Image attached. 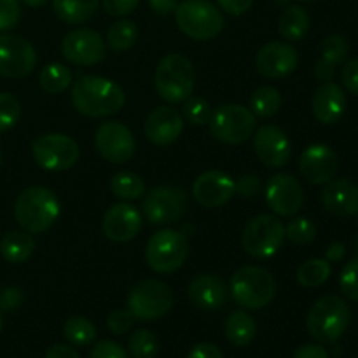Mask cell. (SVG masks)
<instances>
[{"label":"cell","instance_id":"20","mask_svg":"<svg viewBox=\"0 0 358 358\" xmlns=\"http://www.w3.org/2000/svg\"><path fill=\"white\" fill-rule=\"evenodd\" d=\"M297 63H299V55L289 42H269L257 52L255 58L259 73L269 79L289 77L297 69Z\"/></svg>","mask_w":358,"mask_h":358},{"label":"cell","instance_id":"46","mask_svg":"<svg viewBox=\"0 0 358 358\" xmlns=\"http://www.w3.org/2000/svg\"><path fill=\"white\" fill-rule=\"evenodd\" d=\"M140 0H101V6H103L105 13L110 14V16H128L133 10L136 9Z\"/></svg>","mask_w":358,"mask_h":358},{"label":"cell","instance_id":"43","mask_svg":"<svg viewBox=\"0 0 358 358\" xmlns=\"http://www.w3.org/2000/svg\"><path fill=\"white\" fill-rule=\"evenodd\" d=\"M136 318L133 317V313L129 310H115L108 315L107 318V327L112 334L122 336L133 327Z\"/></svg>","mask_w":358,"mask_h":358},{"label":"cell","instance_id":"34","mask_svg":"<svg viewBox=\"0 0 358 358\" xmlns=\"http://www.w3.org/2000/svg\"><path fill=\"white\" fill-rule=\"evenodd\" d=\"M331 262L325 259H311L297 269V282L303 287H320L331 278Z\"/></svg>","mask_w":358,"mask_h":358},{"label":"cell","instance_id":"25","mask_svg":"<svg viewBox=\"0 0 358 358\" xmlns=\"http://www.w3.org/2000/svg\"><path fill=\"white\" fill-rule=\"evenodd\" d=\"M189 299L196 308L205 311H215L226 304L227 287L222 278L215 275H198L189 283Z\"/></svg>","mask_w":358,"mask_h":358},{"label":"cell","instance_id":"49","mask_svg":"<svg viewBox=\"0 0 358 358\" xmlns=\"http://www.w3.org/2000/svg\"><path fill=\"white\" fill-rule=\"evenodd\" d=\"M219 7L231 16H241L252 7L254 0H217Z\"/></svg>","mask_w":358,"mask_h":358},{"label":"cell","instance_id":"5","mask_svg":"<svg viewBox=\"0 0 358 358\" xmlns=\"http://www.w3.org/2000/svg\"><path fill=\"white\" fill-rule=\"evenodd\" d=\"M231 296L234 303L247 310H261L276 296L275 276L259 266L240 268L231 278Z\"/></svg>","mask_w":358,"mask_h":358},{"label":"cell","instance_id":"15","mask_svg":"<svg viewBox=\"0 0 358 358\" xmlns=\"http://www.w3.org/2000/svg\"><path fill=\"white\" fill-rule=\"evenodd\" d=\"M94 145L103 159L114 164L126 163L135 154V138L131 129L119 121L103 122L96 129Z\"/></svg>","mask_w":358,"mask_h":358},{"label":"cell","instance_id":"48","mask_svg":"<svg viewBox=\"0 0 358 358\" xmlns=\"http://www.w3.org/2000/svg\"><path fill=\"white\" fill-rule=\"evenodd\" d=\"M341 80L346 90L358 96V58L350 59L341 70Z\"/></svg>","mask_w":358,"mask_h":358},{"label":"cell","instance_id":"8","mask_svg":"<svg viewBox=\"0 0 358 358\" xmlns=\"http://www.w3.org/2000/svg\"><path fill=\"white\" fill-rule=\"evenodd\" d=\"M285 241V226L282 220L269 213L254 217L245 226L241 243L245 252L255 259H271L282 248Z\"/></svg>","mask_w":358,"mask_h":358},{"label":"cell","instance_id":"24","mask_svg":"<svg viewBox=\"0 0 358 358\" xmlns=\"http://www.w3.org/2000/svg\"><path fill=\"white\" fill-rule=\"evenodd\" d=\"M346 105L348 101H346L343 87L329 80V83H322V86L315 91L311 110L322 124H334L343 117Z\"/></svg>","mask_w":358,"mask_h":358},{"label":"cell","instance_id":"19","mask_svg":"<svg viewBox=\"0 0 358 358\" xmlns=\"http://www.w3.org/2000/svg\"><path fill=\"white\" fill-rule=\"evenodd\" d=\"M234 194V180L219 170L205 171L192 185V196L205 208H220L229 203Z\"/></svg>","mask_w":358,"mask_h":358},{"label":"cell","instance_id":"53","mask_svg":"<svg viewBox=\"0 0 358 358\" xmlns=\"http://www.w3.org/2000/svg\"><path fill=\"white\" fill-rule=\"evenodd\" d=\"M178 3H180L178 0H149L150 9L159 14V16H168V14L175 13Z\"/></svg>","mask_w":358,"mask_h":358},{"label":"cell","instance_id":"55","mask_svg":"<svg viewBox=\"0 0 358 358\" xmlns=\"http://www.w3.org/2000/svg\"><path fill=\"white\" fill-rule=\"evenodd\" d=\"M346 255V247L341 241H334V243L329 245V248L325 250V261L329 262H339L343 261Z\"/></svg>","mask_w":358,"mask_h":358},{"label":"cell","instance_id":"22","mask_svg":"<svg viewBox=\"0 0 358 358\" xmlns=\"http://www.w3.org/2000/svg\"><path fill=\"white\" fill-rule=\"evenodd\" d=\"M184 117L173 107H157L147 115L145 136L156 145H170L180 136Z\"/></svg>","mask_w":358,"mask_h":358},{"label":"cell","instance_id":"42","mask_svg":"<svg viewBox=\"0 0 358 358\" xmlns=\"http://www.w3.org/2000/svg\"><path fill=\"white\" fill-rule=\"evenodd\" d=\"M21 17L20 0H0V31L13 30Z\"/></svg>","mask_w":358,"mask_h":358},{"label":"cell","instance_id":"35","mask_svg":"<svg viewBox=\"0 0 358 358\" xmlns=\"http://www.w3.org/2000/svg\"><path fill=\"white\" fill-rule=\"evenodd\" d=\"M63 334L72 345L87 346L96 339V327L84 317H72L63 325Z\"/></svg>","mask_w":358,"mask_h":358},{"label":"cell","instance_id":"6","mask_svg":"<svg viewBox=\"0 0 358 358\" xmlns=\"http://www.w3.org/2000/svg\"><path fill=\"white\" fill-rule=\"evenodd\" d=\"M173 14L177 27L194 41H212L224 28L219 7L208 0H184Z\"/></svg>","mask_w":358,"mask_h":358},{"label":"cell","instance_id":"26","mask_svg":"<svg viewBox=\"0 0 358 358\" xmlns=\"http://www.w3.org/2000/svg\"><path fill=\"white\" fill-rule=\"evenodd\" d=\"M35 250V240L27 231H10L0 241V254L10 264H23Z\"/></svg>","mask_w":358,"mask_h":358},{"label":"cell","instance_id":"27","mask_svg":"<svg viewBox=\"0 0 358 358\" xmlns=\"http://www.w3.org/2000/svg\"><path fill=\"white\" fill-rule=\"evenodd\" d=\"M100 0H52L55 14L69 24H80L90 21L96 13Z\"/></svg>","mask_w":358,"mask_h":358},{"label":"cell","instance_id":"31","mask_svg":"<svg viewBox=\"0 0 358 358\" xmlns=\"http://www.w3.org/2000/svg\"><path fill=\"white\" fill-rule=\"evenodd\" d=\"M110 191L115 198L122 199V201H133V199L142 198L145 192V184L133 171H119L112 177Z\"/></svg>","mask_w":358,"mask_h":358},{"label":"cell","instance_id":"30","mask_svg":"<svg viewBox=\"0 0 358 358\" xmlns=\"http://www.w3.org/2000/svg\"><path fill=\"white\" fill-rule=\"evenodd\" d=\"M282 107V94L276 87L262 86L252 93L248 100V108L255 117L269 119L276 114Z\"/></svg>","mask_w":358,"mask_h":358},{"label":"cell","instance_id":"10","mask_svg":"<svg viewBox=\"0 0 358 358\" xmlns=\"http://www.w3.org/2000/svg\"><path fill=\"white\" fill-rule=\"evenodd\" d=\"M255 115L252 114L250 108L238 103H227L212 112L208 126L210 133L217 140L229 145L245 142L250 138L255 131Z\"/></svg>","mask_w":358,"mask_h":358},{"label":"cell","instance_id":"17","mask_svg":"<svg viewBox=\"0 0 358 358\" xmlns=\"http://www.w3.org/2000/svg\"><path fill=\"white\" fill-rule=\"evenodd\" d=\"M299 171L313 185H325L336 178L339 171V157L325 143H313L301 154Z\"/></svg>","mask_w":358,"mask_h":358},{"label":"cell","instance_id":"29","mask_svg":"<svg viewBox=\"0 0 358 358\" xmlns=\"http://www.w3.org/2000/svg\"><path fill=\"white\" fill-rule=\"evenodd\" d=\"M224 332L231 345L234 346H248L254 341L255 334H257V325L255 320L245 311H234L227 317L226 325H224Z\"/></svg>","mask_w":358,"mask_h":358},{"label":"cell","instance_id":"11","mask_svg":"<svg viewBox=\"0 0 358 358\" xmlns=\"http://www.w3.org/2000/svg\"><path fill=\"white\" fill-rule=\"evenodd\" d=\"M31 154L35 163L48 171L70 170L79 161V145L70 136L62 133H49L34 140Z\"/></svg>","mask_w":358,"mask_h":358},{"label":"cell","instance_id":"44","mask_svg":"<svg viewBox=\"0 0 358 358\" xmlns=\"http://www.w3.org/2000/svg\"><path fill=\"white\" fill-rule=\"evenodd\" d=\"M90 358H131L119 343L110 339H101L91 350Z\"/></svg>","mask_w":358,"mask_h":358},{"label":"cell","instance_id":"23","mask_svg":"<svg viewBox=\"0 0 358 358\" xmlns=\"http://www.w3.org/2000/svg\"><path fill=\"white\" fill-rule=\"evenodd\" d=\"M322 205L339 217L358 213V185L348 178H332L322 191Z\"/></svg>","mask_w":358,"mask_h":358},{"label":"cell","instance_id":"38","mask_svg":"<svg viewBox=\"0 0 358 358\" xmlns=\"http://www.w3.org/2000/svg\"><path fill=\"white\" fill-rule=\"evenodd\" d=\"M182 112H184L182 117H185L187 119V122H191V124L194 126L208 124L210 117H212V108H210V103L205 100V98H199V96H189L187 100L184 101Z\"/></svg>","mask_w":358,"mask_h":358},{"label":"cell","instance_id":"18","mask_svg":"<svg viewBox=\"0 0 358 358\" xmlns=\"http://www.w3.org/2000/svg\"><path fill=\"white\" fill-rule=\"evenodd\" d=\"M254 150L266 166L283 168L292 156V143L282 128L266 124L255 131Z\"/></svg>","mask_w":358,"mask_h":358},{"label":"cell","instance_id":"33","mask_svg":"<svg viewBox=\"0 0 358 358\" xmlns=\"http://www.w3.org/2000/svg\"><path fill=\"white\" fill-rule=\"evenodd\" d=\"M136 38H138V28L129 20L115 21L107 30V44L115 52L131 49L135 45Z\"/></svg>","mask_w":358,"mask_h":358},{"label":"cell","instance_id":"52","mask_svg":"<svg viewBox=\"0 0 358 358\" xmlns=\"http://www.w3.org/2000/svg\"><path fill=\"white\" fill-rule=\"evenodd\" d=\"M294 358H329V353L320 345H304L294 353Z\"/></svg>","mask_w":358,"mask_h":358},{"label":"cell","instance_id":"51","mask_svg":"<svg viewBox=\"0 0 358 358\" xmlns=\"http://www.w3.org/2000/svg\"><path fill=\"white\" fill-rule=\"evenodd\" d=\"M336 76V65L334 63L327 62V59L320 58L317 62V65H315V77H317L318 80H322V83H329V80L334 79Z\"/></svg>","mask_w":358,"mask_h":358},{"label":"cell","instance_id":"21","mask_svg":"<svg viewBox=\"0 0 358 358\" xmlns=\"http://www.w3.org/2000/svg\"><path fill=\"white\" fill-rule=\"evenodd\" d=\"M142 229V213L129 203L110 206L103 217V233L115 243L131 241Z\"/></svg>","mask_w":358,"mask_h":358},{"label":"cell","instance_id":"60","mask_svg":"<svg viewBox=\"0 0 358 358\" xmlns=\"http://www.w3.org/2000/svg\"><path fill=\"white\" fill-rule=\"evenodd\" d=\"M355 358H358V357H355Z\"/></svg>","mask_w":358,"mask_h":358},{"label":"cell","instance_id":"3","mask_svg":"<svg viewBox=\"0 0 358 358\" xmlns=\"http://www.w3.org/2000/svg\"><path fill=\"white\" fill-rule=\"evenodd\" d=\"M350 324V306L338 296L318 299L308 311V332L318 343L332 345L346 332Z\"/></svg>","mask_w":358,"mask_h":358},{"label":"cell","instance_id":"50","mask_svg":"<svg viewBox=\"0 0 358 358\" xmlns=\"http://www.w3.org/2000/svg\"><path fill=\"white\" fill-rule=\"evenodd\" d=\"M187 358H224V355L213 343H199L189 352Z\"/></svg>","mask_w":358,"mask_h":358},{"label":"cell","instance_id":"54","mask_svg":"<svg viewBox=\"0 0 358 358\" xmlns=\"http://www.w3.org/2000/svg\"><path fill=\"white\" fill-rule=\"evenodd\" d=\"M45 358H80V355L72 346L55 345L45 352Z\"/></svg>","mask_w":358,"mask_h":358},{"label":"cell","instance_id":"16","mask_svg":"<svg viewBox=\"0 0 358 358\" xmlns=\"http://www.w3.org/2000/svg\"><path fill=\"white\" fill-rule=\"evenodd\" d=\"M266 201L280 217H292L304 203V191L299 180L289 173H276L266 184Z\"/></svg>","mask_w":358,"mask_h":358},{"label":"cell","instance_id":"2","mask_svg":"<svg viewBox=\"0 0 358 358\" xmlns=\"http://www.w3.org/2000/svg\"><path fill=\"white\" fill-rule=\"evenodd\" d=\"M59 213V199L51 189L41 185L24 189L14 205V217L17 224L30 234H41L51 229Z\"/></svg>","mask_w":358,"mask_h":358},{"label":"cell","instance_id":"7","mask_svg":"<svg viewBox=\"0 0 358 358\" xmlns=\"http://www.w3.org/2000/svg\"><path fill=\"white\" fill-rule=\"evenodd\" d=\"M189 255V241L184 233L175 229L157 231L145 248V261L152 271L170 275L184 266Z\"/></svg>","mask_w":358,"mask_h":358},{"label":"cell","instance_id":"14","mask_svg":"<svg viewBox=\"0 0 358 358\" xmlns=\"http://www.w3.org/2000/svg\"><path fill=\"white\" fill-rule=\"evenodd\" d=\"M62 52L66 62L79 66L100 63L107 55V44L98 31L91 28H77L69 31L62 41Z\"/></svg>","mask_w":358,"mask_h":358},{"label":"cell","instance_id":"59","mask_svg":"<svg viewBox=\"0 0 358 358\" xmlns=\"http://www.w3.org/2000/svg\"><path fill=\"white\" fill-rule=\"evenodd\" d=\"M299 2H313V0H299Z\"/></svg>","mask_w":358,"mask_h":358},{"label":"cell","instance_id":"45","mask_svg":"<svg viewBox=\"0 0 358 358\" xmlns=\"http://www.w3.org/2000/svg\"><path fill=\"white\" fill-rule=\"evenodd\" d=\"M262 184L259 180L257 175H241L236 182H234V191L241 198H255L261 192Z\"/></svg>","mask_w":358,"mask_h":358},{"label":"cell","instance_id":"58","mask_svg":"<svg viewBox=\"0 0 358 358\" xmlns=\"http://www.w3.org/2000/svg\"><path fill=\"white\" fill-rule=\"evenodd\" d=\"M0 164H2V150H0Z\"/></svg>","mask_w":358,"mask_h":358},{"label":"cell","instance_id":"57","mask_svg":"<svg viewBox=\"0 0 358 358\" xmlns=\"http://www.w3.org/2000/svg\"><path fill=\"white\" fill-rule=\"evenodd\" d=\"M2 327H3V320H2V311H0V332H2Z\"/></svg>","mask_w":358,"mask_h":358},{"label":"cell","instance_id":"36","mask_svg":"<svg viewBox=\"0 0 358 358\" xmlns=\"http://www.w3.org/2000/svg\"><path fill=\"white\" fill-rule=\"evenodd\" d=\"M128 350L133 358H156L157 352H159V341L150 331L138 329L129 338Z\"/></svg>","mask_w":358,"mask_h":358},{"label":"cell","instance_id":"37","mask_svg":"<svg viewBox=\"0 0 358 358\" xmlns=\"http://www.w3.org/2000/svg\"><path fill=\"white\" fill-rule=\"evenodd\" d=\"M285 238L294 245H308L317 238V226L306 217H297L285 227Z\"/></svg>","mask_w":358,"mask_h":358},{"label":"cell","instance_id":"4","mask_svg":"<svg viewBox=\"0 0 358 358\" xmlns=\"http://www.w3.org/2000/svg\"><path fill=\"white\" fill-rule=\"evenodd\" d=\"M154 86L168 103H184L194 91V69L189 58L178 52L164 56L156 69Z\"/></svg>","mask_w":358,"mask_h":358},{"label":"cell","instance_id":"56","mask_svg":"<svg viewBox=\"0 0 358 358\" xmlns=\"http://www.w3.org/2000/svg\"><path fill=\"white\" fill-rule=\"evenodd\" d=\"M23 3H27L28 7H42L49 2V0H21Z\"/></svg>","mask_w":358,"mask_h":358},{"label":"cell","instance_id":"39","mask_svg":"<svg viewBox=\"0 0 358 358\" xmlns=\"http://www.w3.org/2000/svg\"><path fill=\"white\" fill-rule=\"evenodd\" d=\"M21 117V105L10 93H0V133L9 131Z\"/></svg>","mask_w":358,"mask_h":358},{"label":"cell","instance_id":"9","mask_svg":"<svg viewBox=\"0 0 358 358\" xmlns=\"http://www.w3.org/2000/svg\"><path fill=\"white\" fill-rule=\"evenodd\" d=\"M173 306V292L161 280H143L128 294V310L136 320H159Z\"/></svg>","mask_w":358,"mask_h":358},{"label":"cell","instance_id":"28","mask_svg":"<svg viewBox=\"0 0 358 358\" xmlns=\"http://www.w3.org/2000/svg\"><path fill=\"white\" fill-rule=\"evenodd\" d=\"M310 30V16L301 6L285 7L278 17V31L285 41L297 42Z\"/></svg>","mask_w":358,"mask_h":358},{"label":"cell","instance_id":"13","mask_svg":"<svg viewBox=\"0 0 358 358\" xmlns=\"http://www.w3.org/2000/svg\"><path fill=\"white\" fill-rule=\"evenodd\" d=\"M37 65V52L27 38L20 35H0V76L23 79Z\"/></svg>","mask_w":358,"mask_h":358},{"label":"cell","instance_id":"40","mask_svg":"<svg viewBox=\"0 0 358 358\" xmlns=\"http://www.w3.org/2000/svg\"><path fill=\"white\" fill-rule=\"evenodd\" d=\"M320 52L322 58L334 63V65L338 66L341 65L346 59V56H348V42H346L345 37H341V35H331V37H327L322 42Z\"/></svg>","mask_w":358,"mask_h":358},{"label":"cell","instance_id":"32","mask_svg":"<svg viewBox=\"0 0 358 358\" xmlns=\"http://www.w3.org/2000/svg\"><path fill=\"white\" fill-rule=\"evenodd\" d=\"M41 87L49 94H59L72 84V72L63 63H49L38 76Z\"/></svg>","mask_w":358,"mask_h":358},{"label":"cell","instance_id":"41","mask_svg":"<svg viewBox=\"0 0 358 358\" xmlns=\"http://www.w3.org/2000/svg\"><path fill=\"white\" fill-rule=\"evenodd\" d=\"M339 287L348 299L358 301V255L343 268L341 276H339Z\"/></svg>","mask_w":358,"mask_h":358},{"label":"cell","instance_id":"47","mask_svg":"<svg viewBox=\"0 0 358 358\" xmlns=\"http://www.w3.org/2000/svg\"><path fill=\"white\" fill-rule=\"evenodd\" d=\"M23 301V292L17 287H3L0 289V311H13Z\"/></svg>","mask_w":358,"mask_h":358},{"label":"cell","instance_id":"12","mask_svg":"<svg viewBox=\"0 0 358 358\" xmlns=\"http://www.w3.org/2000/svg\"><path fill=\"white\" fill-rule=\"evenodd\" d=\"M189 199L184 189L178 187H156L147 192L142 203L143 215L150 224H173L184 217Z\"/></svg>","mask_w":358,"mask_h":358},{"label":"cell","instance_id":"1","mask_svg":"<svg viewBox=\"0 0 358 358\" xmlns=\"http://www.w3.org/2000/svg\"><path fill=\"white\" fill-rule=\"evenodd\" d=\"M124 91L117 83L105 77L80 76L73 83L72 103L86 117H108L124 107Z\"/></svg>","mask_w":358,"mask_h":358}]
</instances>
